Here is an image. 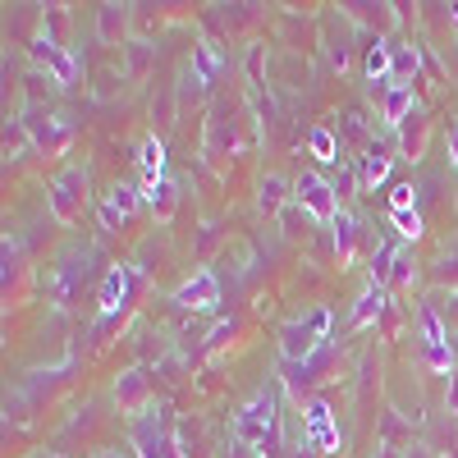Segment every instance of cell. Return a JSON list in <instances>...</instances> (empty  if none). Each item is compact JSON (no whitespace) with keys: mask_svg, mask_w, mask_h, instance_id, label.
Here are the masks:
<instances>
[{"mask_svg":"<svg viewBox=\"0 0 458 458\" xmlns=\"http://www.w3.org/2000/svg\"><path fill=\"white\" fill-rule=\"evenodd\" d=\"M293 202L302 207V216H308L312 225H335L339 211H344V198L335 193V183L321 179L317 170H302L293 179Z\"/></svg>","mask_w":458,"mask_h":458,"instance_id":"6da1fadb","label":"cell"},{"mask_svg":"<svg viewBox=\"0 0 458 458\" xmlns=\"http://www.w3.org/2000/svg\"><path fill=\"white\" fill-rule=\"evenodd\" d=\"M276 431V394L271 390H257L234 417H229V436L239 445H266V436Z\"/></svg>","mask_w":458,"mask_h":458,"instance_id":"7a4b0ae2","label":"cell"},{"mask_svg":"<svg viewBox=\"0 0 458 458\" xmlns=\"http://www.w3.org/2000/svg\"><path fill=\"white\" fill-rule=\"evenodd\" d=\"M47 202H51V216L60 225H73V220L83 216V207H88V170L83 165H64L55 174V183H51Z\"/></svg>","mask_w":458,"mask_h":458,"instance_id":"3957f363","label":"cell"},{"mask_svg":"<svg viewBox=\"0 0 458 458\" xmlns=\"http://www.w3.org/2000/svg\"><path fill=\"white\" fill-rule=\"evenodd\" d=\"M32 60L47 69V79H51L55 88H69L73 79H79V55L64 51L55 37H51V28H42V32L32 37Z\"/></svg>","mask_w":458,"mask_h":458,"instance_id":"277c9868","label":"cell"},{"mask_svg":"<svg viewBox=\"0 0 458 458\" xmlns=\"http://www.w3.org/2000/svg\"><path fill=\"white\" fill-rule=\"evenodd\" d=\"M302 440H308L312 449H321V454H335L344 445L339 422H335V408L326 399H308V403H302Z\"/></svg>","mask_w":458,"mask_h":458,"instance_id":"5b68a950","label":"cell"},{"mask_svg":"<svg viewBox=\"0 0 458 458\" xmlns=\"http://www.w3.org/2000/svg\"><path fill=\"white\" fill-rule=\"evenodd\" d=\"M110 394H114V408H120L124 417H142V412H147V403H151V380H147V371H142V367H129V371L114 376Z\"/></svg>","mask_w":458,"mask_h":458,"instance_id":"8992f818","label":"cell"},{"mask_svg":"<svg viewBox=\"0 0 458 458\" xmlns=\"http://www.w3.org/2000/svg\"><path fill=\"white\" fill-rule=\"evenodd\" d=\"M174 302L179 308H188V312H216L220 308V280H216V271H193L179 289H174Z\"/></svg>","mask_w":458,"mask_h":458,"instance_id":"52a82bcc","label":"cell"},{"mask_svg":"<svg viewBox=\"0 0 458 458\" xmlns=\"http://www.w3.org/2000/svg\"><path fill=\"white\" fill-rule=\"evenodd\" d=\"M317 349H321V339L308 330V321H284L280 326V358L289 367H308L317 358Z\"/></svg>","mask_w":458,"mask_h":458,"instance_id":"ba28073f","label":"cell"},{"mask_svg":"<svg viewBox=\"0 0 458 458\" xmlns=\"http://www.w3.org/2000/svg\"><path fill=\"white\" fill-rule=\"evenodd\" d=\"M97 42L101 47H129L133 37H129V5H97Z\"/></svg>","mask_w":458,"mask_h":458,"instance_id":"9c48e42d","label":"cell"},{"mask_svg":"<svg viewBox=\"0 0 458 458\" xmlns=\"http://www.w3.org/2000/svg\"><path fill=\"white\" fill-rule=\"evenodd\" d=\"M412 114H417V92L403 88V83H390V92L380 97V124H386L390 133H399Z\"/></svg>","mask_w":458,"mask_h":458,"instance_id":"30bf717a","label":"cell"},{"mask_svg":"<svg viewBox=\"0 0 458 458\" xmlns=\"http://www.w3.org/2000/svg\"><path fill=\"white\" fill-rule=\"evenodd\" d=\"M129 266H110L106 271V280H101V293H97V312H101V321H110L114 312L129 302Z\"/></svg>","mask_w":458,"mask_h":458,"instance_id":"8fae6325","label":"cell"},{"mask_svg":"<svg viewBox=\"0 0 458 458\" xmlns=\"http://www.w3.org/2000/svg\"><path fill=\"white\" fill-rule=\"evenodd\" d=\"M390 165H394V151H390L386 142H367V151H362V170H358L367 193H376V188L390 179Z\"/></svg>","mask_w":458,"mask_h":458,"instance_id":"7c38bea8","label":"cell"},{"mask_svg":"<svg viewBox=\"0 0 458 458\" xmlns=\"http://www.w3.org/2000/svg\"><path fill=\"white\" fill-rule=\"evenodd\" d=\"M138 202H142V193L133 183H114L110 193H106V211H101V220H106V229H114V225H124L133 211H138Z\"/></svg>","mask_w":458,"mask_h":458,"instance_id":"4fadbf2b","label":"cell"},{"mask_svg":"<svg viewBox=\"0 0 458 458\" xmlns=\"http://www.w3.org/2000/svg\"><path fill=\"white\" fill-rule=\"evenodd\" d=\"M293 202V183L284 179V174H266L261 183H257V211L261 216H276V211H284Z\"/></svg>","mask_w":458,"mask_h":458,"instance_id":"5bb4252c","label":"cell"},{"mask_svg":"<svg viewBox=\"0 0 458 458\" xmlns=\"http://www.w3.org/2000/svg\"><path fill=\"white\" fill-rule=\"evenodd\" d=\"M28 133H32V147H47L51 157L69 147V120H64V114H47V124L28 120Z\"/></svg>","mask_w":458,"mask_h":458,"instance_id":"9a60e30c","label":"cell"},{"mask_svg":"<svg viewBox=\"0 0 458 458\" xmlns=\"http://www.w3.org/2000/svg\"><path fill=\"white\" fill-rule=\"evenodd\" d=\"M330 229H335V252H339V266H349V261H353V248H358V234H362V229H358V216H353L349 207H344V211H339V220H335Z\"/></svg>","mask_w":458,"mask_h":458,"instance_id":"2e32d148","label":"cell"},{"mask_svg":"<svg viewBox=\"0 0 458 458\" xmlns=\"http://www.w3.org/2000/svg\"><path fill=\"white\" fill-rule=\"evenodd\" d=\"M138 165H142V179H165V138L161 133H147L142 138Z\"/></svg>","mask_w":458,"mask_h":458,"instance_id":"e0dca14e","label":"cell"},{"mask_svg":"<svg viewBox=\"0 0 458 458\" xmlns=\"http://www.w3.org/2000/svg\"><path fill=\"white\" fill-rule=\"evenodd\" d=\"M308 151H312V161L317 165H339V138L330 124H312L308 129Z\"/></svg>","mask_w":458,"mask_h":458,"instance_id":"ac0fdd59","label":"cell"},{"mask_svg":"<svg viewBox=\"0 0 458 458\" xmlns=\"http://www.w3.org/2000/svg\"><path fill=\"white\" fill-rule=\"evenodd\" d=\"M151 64H157V47L142 42V37H133V42L124 47V73H129L133 83H142L147 73H151Z\"/></svg>","mask_w":458,"mask_h":458,"instance_id":"d6986e66","label":"cell"},{"mask_svg":"<svg viewBox=\"0 0 458 458\" xmlns=\"http://www.w3.org/2000/svg\"><path fill=\"white\" fill-rule=\"evenodd\" d=\"M386 293L390 289H367L362 298H358V308H353V330H367V326H376L380 321V312H386Z\"/></svg>","mask_w":458,"mask_h":458,"instance_id":"ffe728a7","label":"cell"},{"mask_svg":"<svg viewBox=\"0 0 458 458\" xmlns=\"http://www.w3.org/2000/svg\"><path fill=\"white\" fill-rule=\"evenodd\" d=\"M422 147H427V120L412 114V124L399 129V157L403 161H422Z\"/></svg>","mask_w":458,"mask_h":458,"instance_id":"44dd1931","label":"cell"},{"mask_svg":"<svg viewBox=\"0 0 458 458\" xmlns=\"http://www.w3.org/2000/svg\"><path fill=\"white\" fill-rule=\"evenodd\" d=\"M174 110H179V92L174 88H161V101H151V120L161 124V138L174 129Z\"/></svg>","mask_w":458,"mask_h":458,"instance_id":"7402d4cb","label":"cell"},{"mask_svg":"<svg viewBox=\"0 0 458 458\" xmlns=\"http://www.w3.org/2000/svg\"><path fill=\"white\" fill-rule=\"evenodd\" d=\"M417 280V261L408 248H394V271H390V289H412Z\"/></svg>","mask_w":458,"mask_h":458,"instance_id":"603a6c76","label":"cell"},{"mask_svg":"<svg viewBox=\"0 0 458 458\" xmlns=\"http://www.w3.org/2000/svg\"><path fill=\"white\" fill-rule=\"evenodd\" d=\"M390 225L399 229L403 243H417V239L427 234V225H422V216H417V211H390Z\"/></svg>","mask_w":458,"mask_h":458,"instance_id":"cb8c5ba5","label":"cell"},{"mask_svg":"<svg viewBox=\"0 0 458 458\" xmlns=\"http://www.w3.org/2000/svg\"><path fill=\"white\" fill-rule=\"evenodd\" d=\"M417 64H422V60H417V51H412V47H399V51H394V83L412 88V79H417Z\"/></svg>","mask_w":458,"mask_h":458,"instance_id":"d4e9b609","label":"cell"},{"mask_svg":"<svg viewBox=\"0 0 458 458\" xmlns=\"http://www.w3.org/2000/svg\"><path fill=\"white\" fill-rule=\"evenodd\" d=\"M390 211H417V183H394L390 188Z\"/></svg>","mask_w":458,"mask_h":458,"instance_id":"484cf974","label":"cell"},{"mask_svg":"<svg viewBox=\"0 0 458 458\" xmlns=\"http://www.w3.org/2000/svg\"><path fill=\"white\" fill-rule=\"evenodd\" d=\"M174 202H179V193H174V183L165 179V183H161V193L151 198V211H157V220H170V216H174Z\"/></svg>","mask_w":458,"mask_h":458,"instance_id":"4316f807","label":"cell"},{"mask_svg":"<svg viewBox=\"0 0 458 458\" xmlns=\"http://www.w3.org/2000/svg\"><path fill=\"white\" fill-rule=\"evenodd\" d=\"M302 321H308V330H312V335L326 344V339H330V326H335V312H330V308H312V312L302 317Z\"/></svg>","mask_w":458,"mask_h":458,"instance_id":"83f0119b","label":"cell"},{"mask_svg":"<svg viewBox=\"0 0 458 458\" xmlns=\"http://www.w3.org/2000/svg\"><path fill=\"white\" fill-rule=\"evenodd\" d=\"M436 312H440V321L458 335V289H449V293H440V302H436Z\"/></svg>","mask_w":458,"mask_h":458,"instance_id":"f1b7e54d","label":"cell"},{"mask_svg":"<svg viewBox=\"0 0 458 458\" xmlns=\"http://www.w3.org/2000/svg\"><path fill=\"white\" fill-rule=\"evenodd\" d=\"M234 330H239V321H234V317H229V321H216V330H211V344H220L225 335H234Z\"/></svg>","mask_w":458,"mask_h":458,"instance_id":"f546056e","label":"cell"},{"mask_svg":"<svg viewBox=\"0 0 458 458\" xmlns=\"http://www.w3.org/2000/svg\"><path fill=\"white\" fill-rule=\"evenodd\" d=\"M449 165L458 170V120L449 124Z\"/></svg>","mask_w":458,"mask_h":458,"instance_id":"4dcf8cb0","label":"cell"},{"mask_svg":"<svg viewBox=\"0 0 458 458\" xmlns=\"http://www.w3.org/2000/svg\"><path fill=\"white\" fill-rule=\"evenodd\" d=\"M399 458H436V454H431V445H408Z\"/></svg>","mask_w":458,"mask_h":458,"instance_id":"1f68e13d","label":"cell"}]
</instances>
